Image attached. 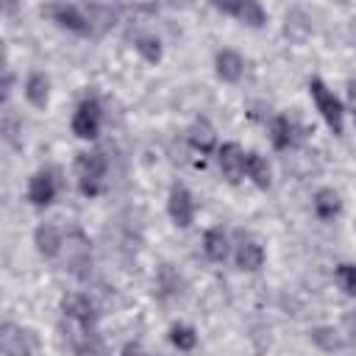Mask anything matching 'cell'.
I'll return each mask as SVG.
<instances>
[{"instance_id": "8", "label": "cell", "mask_w": 356, "mask_h": 356, "mask_svg": "<svg viewBox=\"0 0 356 356\" xmlns=\"http://www.w3.org/2000/svg\"><path fill=\"white\" fill-rule=\"evenodd\" d=\"M0 350L6 356H42L36 331L17 325V323H8V320L0 325Z\"/></svg>"}, {"instance_id": "14", "label": "cell", "mask_w": 356, "mask_h": 356, "mask_svg": "<svg viewBox=\"0 0 356 356\" xmlns=\"http://www.w3.org/2000/svg\"><path fill=\"white\" fill-rule=\"evenodd\" d=\"M186 142H189V147L195 150V153H200V156H211V153H217V131H214V125L206 120V117H197L189 128H186Z\"/></svg>"}, {"instance_id": "7", "label": "cell", "mask_w": 356, "mask_h": 356, "mask_svg": "<svg viewBox=\"0 0 356 356\" xmlns=\"http://www.w3.org/2000/svg\"><path fill=\"white\" fill-rule=\"evenodd\" d=\"M64 259H67V270L75 278H81V281L89 278V273H92V242H89V236L81 228H72L67 234V239H64Z\"/></svg>"}, {"instance_id": "10", "label": "cell", "mask_w": 356, "mask_h": 356, "mask_svg": "<svg viewBox=\"0 0 356 356\" xmlns=\"http://www.w3.org/2000/svg\"><path fill=\"white\" fill-rule=\"evenodd\" d=\"M195 211H197L195 195L184 184H175L170 189V195H167V214H170L172 225L175 228H189L195 222Z\"/></svg>"}, {"instance_id": "5", "label": "cell", "mask_w": 356, "mask_h": 356, "mask_svg": "<svg viewBox=\"0 0 356 356\" xmlns=\"http://www.w3.org/2000/svg\"><path fill=\"white\" fill-rule=\"evenodd\" d=\"M44 17H50V22H56L58 28L75 33V36H95V28H92V19L86 14L83 6H75V3H50L42 8Z\"/></svg>"}, {"instance_id": "6", "label": "cell", "mask_w": 356, "mask_h": 356, "mask_svg": "<svg viewBox=\"0 0 356 356\" xmlns=\"http://www.w3.org/2000/svg\"><path fill=\"white\" fill-rule=\"evenodd\" d=\"M61 314L75 323L78 331H97V320H100V312L95 306V300L83 292H67L61 295V303H58Z\"/></svg>"}, {"instance_id": "13", "label": "cell", "mask_w": 356, "mask_h": 356, "mask_svg": "<svg viewBox=\"0 0 356 356\" xmlns=\"http://www.w3.org/2000/svg\"><path fill=\"white\" fill-rule=\"evenodd\" d=\"M64 239H67L64 231L53 222H42L33 231V248L42 259H58L64 253Z\"/></svg>"}, {"instance_id": "24", "label": "cell", "mask_w": 356, "mask_h": 356, "mask_svg": "<svg viewBox=\"0 0 356 356\" xmlns=\"http://www.w3.org/2000/svg\"><path fill=\"white\" fill-rule=\"evenodd\" d=\"M134 50L142 56V61L147 64H159L161 56H164V47H161V39L156 33H139L134 39Z\"/></svg>"}, {"instance_id": "21", "label": "cell", "mask_w": 356, "mask_h": 356, "mask_svg": "<svg viewBox=\"0 0 356 356\" xmlns=\"http://www.w3.org/2000/svg\"><path fill=\"white\" fill-rule=\"evenodd\" d=\"M70 342H72L75 356H111L108 345L103 342V337L97 331H78Z\"/></svg>"}, {"instance_id": "11", "label": "cell", "mask_w": 356, "mask_h": 356, "mask_svg": "<svg viewBox=\"0 0 356 356\" xmlns=\"http://www.w3.org/2000/svg\"><path fill=\"white\" fill-rule=\"evenodd\" d=\"M245 159H248V153L242 150L239 142H222L217 147V167L228 184L236 186L245 178Z\"/></svg>"}, {"instance_id": "29", "label": "cell", "mask_w": 356, "mask_h": 356, "mask_svg": "<svg viewBox=\"0 0 356 356\" xmlns=\"http://www.w3.org/2000/svg\"><path fill=\"white\" fill-rule=\"evenodd\" d=\"M120 356H147V350L142 348V342H136V339H131V342H125V345H122V350H120Z\"/></svg>"}, {"instance_id": "23", "label": "cell", "mask_w": 356, "mask_h": 356, "mask_svg": "<svg viewBox=\"0 0 356 356\" xmlns=\"http://www.w3.org/2000/svg\"><path fill=\"white\" fill-rule=\"evenodd\" d=\"M309 339H312L320 350H325V353H334V350H342V348H345V337H342V331L334 328V325H317V328H312V331H309Z\"/></svg>"}, {"instance_id": "15", "label": "cell", "mask_w": 356, "mask_h": 356, "mask_svg": "<svg viewBox=\"0 0 356 356\" xmlns=\"http://www.w3.org/2000/svg\"><path fill=\"white\" fill-rule=\"evenodd\" d=\"M214 72L222 83H236L245 75V58L234 47H222L214 53Z\"/></svg>"}, {"instance_id": "28", "label": "cell", "mask_w": 356, "mask_h": 356, "mask_svg": "<svg viewBox=\"0 0 356 356\" xmlns=\"http://www.w3.org/2000/svg\"><path fill=\"white\" fill-rule=\"evenodd\" d=\"M345 111L353 117V122H356V78H350L348 83H345Z\"/></svg>"}, {"instance_id": "18", "label": "cell", "mask_w": 356, "mask_h": 356, "mask_svg": "<svg viewBox=\"0 0 356 356\" xmlns=\"http://www.w3.org/2000/svg\"><path fill=\"white\" fill-rule=\"evenodd\" d=\"M231 245H234V242H231V234H228L222 225L206 228V234H203V253H206L209 261H214V264L225 261L228 253H231Z\"/></svg>"}, {"instance_id": "26", "label": "cell", "mask_w": 356, "mask_h": 356, "mask_svg": "<svg viewBox=\"0 0 356 356\" xmlns=\"http://www.w3.org/2000/svg\"><path fill=\"white\" fill-rule=\"evenodd\" d=\"M334 281L339 286L342 295L348 298H356V264L353 261H342L334 267Z\"/></svg>"}, {"instance_id": "2", "label": "cell", "mask_w": 356, "mask_h": 356, "mask_svg": "<svg viewBox=\"0 0 356 356\" xmlns=\"http://www.w3.org/2000/svg\"><path fill=\"white\" fill-rule=\"evenodd\" d=\"M309 97L320 114V120L328 125V131L334 136H342L345 134V103L334 95V89L323 81V78H309Z\"/></svg>"}, {"instance_id": "22", "label": "cell", "mask_w": 356, "mask_h": 356, "mask_svg": "<svg viewBox=\"0 0 356 356\" xmlns=\"http://www.w3.org/2000/svg\"><path fill=\"white\" fill-rule=\"evenodd\" d=\"M167 339H170V345H172L175 350H181V353H192V350L197 348V331H195V325H189V323H172L170 331H167Z\"/></svg>"}, {"instance_id": "30", "label": "cell", "mask_w": 356, "mask_h": 356, "mask_svg": "<svg viewBox=\"0 0 356 356\" xmlns=\"http://www.w3.org/2000/svg\"><path fill=\"white\" fill-rule=\"evenodd\" d=\"M345 328H348L350 337H356V309H350V312L345 314Z\"/></svg>"}, {"instance_id": "9", "label": "cell", "mask_w": 356, "mask_h": 356, "mask_svg": "<svg viewBox=\"0 0 356 356\" xmlns=\"http://www.w3.org/2000/svg\"><path fill=\"white\" fill-rule=\"evenodd\" d=\"M264 259H267L264 245L253 234L239 231L236 234V242H234V261H236V267L242 273H259L264 267Z\"/></svg>"}, {"instance_id": "20", "label": "cell", "mask_w": 356, "mask_h": 356, "mask_svg": "<svg viewBox=\"0 0 356 356\" xmlns=\"http://www.w3.org/2000/svg\"><path fill=\"white\" fill-rule=\"evenodd\" d=\"M267 134H270V145L275 147V150H289L292 145H295V139H298V134H295V122L286 117V114H275L273 120H270V125H267Z\"/></svg>"}, {"instance_id": "16", "label": "cell", "mask_w": 356, "mask_h": 356, "mask_svg": "<svg viewBox=\"0 0 356 356\" xmlns=\"http://www.w3.org/2000/svg\"><path fill=\"white\" fill-rule=\"evenodd\" d=\"M22 95H25V100H28L33 108L44 111L47 103H50V75L42 72V70L28 72V78H25V83H22Z\"/></svg>"}, {"instance_id": "19", "label": "cell", "mask_w": 356, "mask_h": 356, "mask_svg": "<svg viewBox=\"0 0 356 356\" xmlns=\"http://www.w3.org/2000/svg\"><path fill=\"white\" fill-rule=\"evenodd\" d=\"M245 178L259 186V189H270L273 186V167L270 161L259 153V150H248V159H245Z\"/></svg>"}, {"instance_id": "25", "label": "cell", "mask_w": 356, "mask_h": 356, "mask_svg": "<svg viewBox=\"0 0 356 356\" xmlns=\"http://www.w3.org/2000/svg\"><path fill=\"white\" fill-rule=\"evenodd\" d=\"M83 8H86V14H89V19H92L95 33H106V31L117 22V8H111V6L89 3V6H83Z\"/></svg>"}, {"instance_id": "1", "label": "cell", "mask_w": 356, "mask_h": 356, "mask_svg": "<svg viewBox=\"0 0 356 356\" xmlns=\"http://www.w3.org/2000/svg\"><path fill=\"white\" fill-rule=\"evenodd\" d=\"M108 178V159L103 150L92 147L75 156V184L83 197H97L106 189Z\"/></svg>"}, {"instance_id": "3", "label": "cell", "mask_w": 356, "mask_h": 356, "mask_svg": "<svg viewBox=\"0 0 356 356\" xmlns=\"http://www.w3.org/2000/svg\"><path fill=\"white\" fill-rule=\"evenodd\" d=\"M100 128H103V103L97 95H86L75 111H72V120H70V131L83 139V142H92L100 136Z\"/></svg>"}, {"instance_id": "27", "label": "cell", "mask_w": 356, "mask_h": 356, "mask_svg": "<svg viewBox=\"0 0 356 356\" xmlns=\"http://www.w3.org/2000/svg\"><path fill=\"white\" fill-rule=\"evenodd\" d=\"M178 284H181V281H178V275L170 270V264H161V267H159V275H156V286H159L156 292H159L161 298H170V295L178 292Z\"/></svg>"}, {"instance_id": "12", "label": "cell", "mask_w": 356, "mask_h": 356, "mask_svg": "<svg viewBox=\"0 0 356 356\" xmlns=\"http://www.w3.org/2000/svg\"><path fill=\"white\" fill-rule=\"evenodd\" d=\"M214 8L220 14L234 17L236 22L248 25V28H264L267 25V11L261 8V3L256 0H231V3H214Z\"/></svg>"}, {"instance_id": "4", "label": "cell", "mask_w": 356, "mask_h": 356, "mask_svg": "<svg viewBox=\"0 0 356 356\" xmlns=\"http://www.w3.org/2000/svg\"><path fill=\"white\" fill-rule=\"evenodd\" d=\"M58 189H61V172L47 164V167H39L36 172H31L28 186H25V200L36 209H47L58 197Z\"/></svg>"}, {"instance_id": "17", "label": "cell", "mask_w": 356, "mask_h": 356, "mask_svg": "<svg viewBox=\"0 0 356 356\" xmlns=\"http://www.w3.org/2000/svg\"><path fill=\"white\" fill-rule=\"evenodd\" d=\"M312 209H314V217L323 220V222H331L342 214V195L331 186H320L314 195H312Z\"/></svg>"}]
</instances>
